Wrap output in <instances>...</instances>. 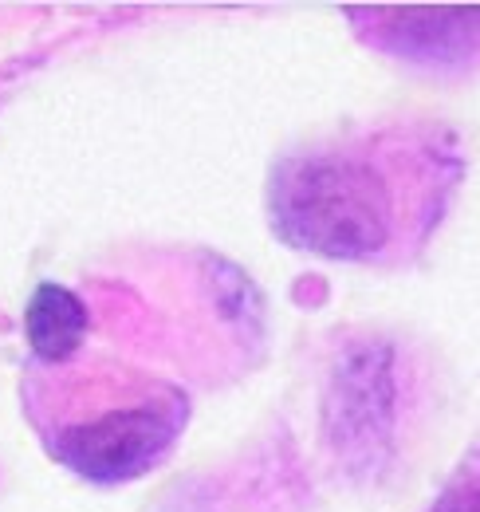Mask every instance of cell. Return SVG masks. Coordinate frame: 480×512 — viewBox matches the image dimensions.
Segmentation results:
<instances>
[{
    "label": "cell",
    "mask_w": 480,
    "mask_h": 512,
    "mask_svg": "<svg viewBox=\"0 0 480 512\" xmlns=\"http://www.w3.org/2000/svg\"><path fill=\"white\" fill-rule=\"evenodd\" d=\"M272 225L307 253L362 260L386 249L394 233V197L386 178L355 154H296L272 174Z\"/></svg>",
    "instance_id": "cell-1"
},
{
    "label": "cell",
    "mask_w": 480,
    "mask_h": 512,
    "mask_svg": "<svg viewBox=\"0 0 480 512\" xmlns=\"http://www.w3.org/2000/svg\"><path fill=\"white\" fill-rule=\"evenodd\" d=\"M323 430L347 473L370 477L394 449V367L378 339L351 343L327 383Z\"/></svg>",
    "instance_id": "cell-2"
},
{
    "label": "cell",
    "mask_w": 480,
    "mask_h": 512,
    "mask_svg": "<svg viewBox=\"0 0 480 512\" xmlns=\"http://www.w3.org/2000/svg\"><path fill=\"white\" fill-rule=\"evenodd\" d=\"M170 442H174V422L166 418V410L138 406V410H111L95 422L63 430L56 453L63 465H71L91 481H126L146 473Z\"/></svg>",
    "instance_id": "cell-3"
},
{
    "label": "cell",
    "mask_w": 480,
    "mask_h": 512,
    "mask_svg": "<svg viewBox=\"0 0 480 512\" xmlns=\"http://www.w3.org/2000/svg\"><path fill=\"white\" fill-rule=\"evenodd\" d=\"M386 52L414 60H457L480 52V8H366Z\"/></svg>",
    "instance_id": "cell-4"
},
{
    "label": "cell",
    "mask_w": 480,
    "mask_h": 512,
    "mask_svg": "<svg viewBox=\"0 0 480 512\" xmlns=\"http://www.w3.org/2000/svg\"><path fill=\"white\" fill-rule=\"evenodd\" d=\"M24 331H28V343L40 359L60 363L87 335V308L75 292H67L60 284H40L28 300Z\"/></svg>",
    "instance_id": "cell-5"
},
{
    "label": "cell",
    "mask_w": 480,
    "mask_h": 512,
    "mask_svg": "<svg viewBox=\"0 0 480 512\" xmlns=\"http://www.w3.org/2000/svg\"><path fill=\"white\" fill-rule=\"evenodd\" d=\"M429 512H480V461H469L433 501Z\"/></svg>",
    "instance_id": "cell-6"
}]
</instances>
